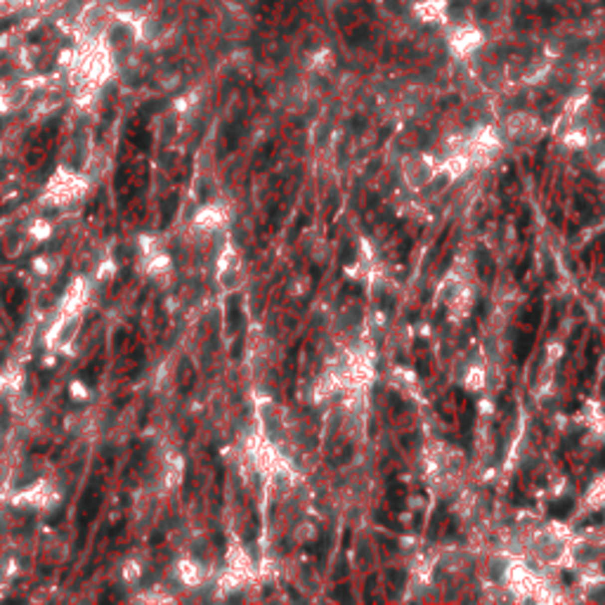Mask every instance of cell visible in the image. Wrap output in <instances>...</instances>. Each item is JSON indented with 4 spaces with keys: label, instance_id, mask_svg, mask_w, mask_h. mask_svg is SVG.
Wrapping results in <instances>:
<instances>
[{
    "label": "cell",
    "instance_id": "1",
    "mask_svg": "<svg viewBox=\"0 0 605 605\" xmlns=\"http://www.w3.org/2000/svg\"><path fill=\"white\" fill-rule=\"evenodd\" d=\"M570 508H572V501H560V504H553V506H551V513H553V515H560V518H563V515H568V513H570Z\"/></svg>",
    "mask_w": 605,
    "mask_h": 605
},
{
    "label": "cell",
    "instance_id": "2",
    "mask_svg": "<svg viewBox=\"0 0 605 605\" xmlns=\"http://www.w3.org/2000/svg\"><path fill=\"white\" fill-rule=\"evenodd\" d=\"M532 348V338L530 336H520L518 338V355H527V350Z\"/></svg>",
    "mask_w": 605,
    "mask_h": 605
},
{
    "label": "cell",
    "instance_id": "3",
    "mask_svg": "<svg viewBox=\"0 0 605 605\" xmlns=\"http://www.w3.org/2000/svg\"><path fill=\"white\" fill-rule=\"evenodd\" d=\"M388 577L400 587V584H402V579H404V575H402V572H388Z\"/></svg>",
    "mask_w": 605,
    "mask_h": 605
}]
</instances>
